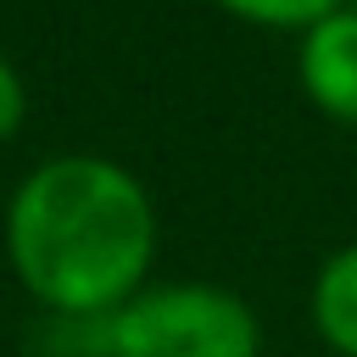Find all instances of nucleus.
Instances as JSON below:
<instances>
[{"label": "nucleus", "mask_w": 357, "mask_h": 357, "mask_svg": "<svg viewBox=\"0 0 357 357\" xmlns=\"http://www.w3.org/2000/svg\"><path fill=\"white\" fill-rule=\"evenodd\" d=\"M6 251L45 307L106 318L151 268L156 212L128 167L106 156H50L6 206Z\"/></svg>", "instance_id": "1"}, {"label": "nucleus", "mask_w": 357, "mask_h": 357, "mask_svg": "<svg viewBox=\"0 0 357 357\" xmlns=\"http://www.w3.org/2000/svg\"><path fill=\"white\" fill-rule=\"evenodd\" d=\"M257 312L218 284H162L100 318L106 357H257Z\"/></svg>", "instance_id": "2"}, {"label": "nucleus", "mask_w": 357, "mask_h": 357, "mask_svg": "<svg viewBox=\"0 0 357 357\" xmlns=\"http://www.w3.org/2000/svg\"><path fill=\"white\" fill-rule=\"evenodd\" d=\"M301 84L329 117L357 123V11L340 6L324 22L307 28V39H301Z\"/></svg>", "instance_id": "3"}, {"label": "nucleus", "mask_w": 357, "mask_h": 357, "mask_svg": "<svg viewBox=\"0 0 357 357\" xmlns=\"http://www.w3.org/2000/svg\"><path fill=\"white\" fill-rule=\"evenodd\" d=\"M312 324L335 351L357 357V245L335 251L318 268V279H312Z\"/></svg>", "instance_id": "4"}, {"label": "nucleus", "mask_w": 357, "mask_h": 357, "mask_svg": "<svg viewBox=\"0 0 357 357\" xmlns=\"http://www.w3.org/2000/svg\"><path fill=\"white\" fill-rule=\"evenodd\" d=\"M223 11L245 17V22H268V28H312L329 11H340V0H218Z\"/></svg>", "instance_id": "5"}, {"label": "nucleus", "mask_w": 357, "mask_h": 357, "mask_svg": "<svg viewBox=\"0 0 357 357\" xmlns=\"http://www.w3.org/2000/svg\"><path fill=\"white\" fill-rule=\"evenodd\" d=\"M22 112H28V89H22V78H17V67L0 56V145L17 134V123H22Z\"/></svg>", "instance_id": "6"}]
</instances>
